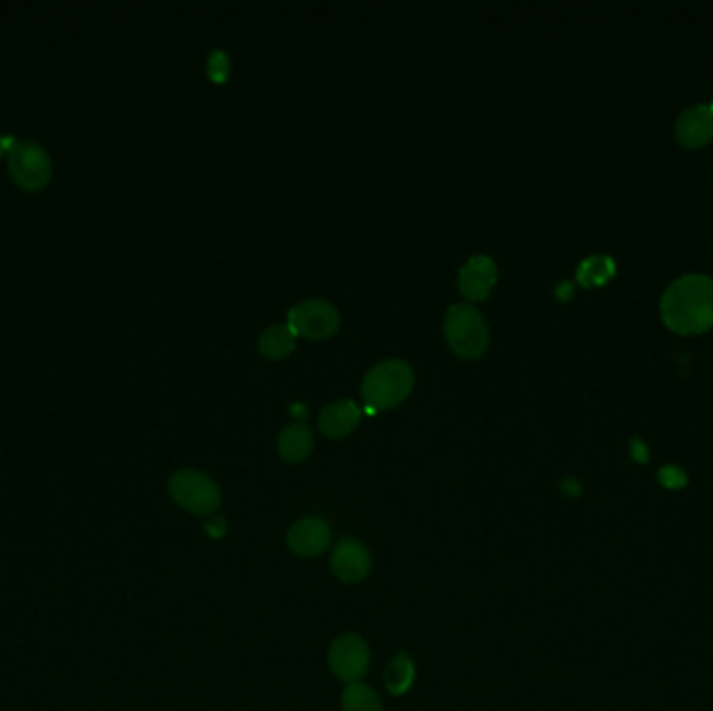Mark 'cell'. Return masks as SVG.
Masks as SVG:
<instances>
[{
    "label": "cell",
    "mask_w": 713,
    "mask_h": 711,
    "mask_svg": "<svg viewBox=\"0 0 713 711\" xmlns=\"http://www.w3.org/2000/svg\"><path fill=\"white\" fill-rule=\"evenodd\" d=\"M361 422V409L351 399L336 400L319 413V430L328 439H344Z\"/></svg>",
    "instance_id": "7c38bea8"
},
{
    "label": "cell",
    "mask_w": 713,
    "mask_h": 711,
    "mask_svg": "<svg viewBox=\"0 0 713 711\" xmlns=\"http://www.w3.org/2000/svg\"><path fill=\"white\" fill-rule=\"evenodd\" d=\"M170 494L182 510L195 515H211L222 503V490L201 471L182 469L170 480Z\"/></svg>",
    "instance_id": "277c9868"
},
{
    "label": "cell",
    "mask_w": 713,
    "mask_h": 711,
    "mask_svg": "<svg viewBox=\"0 0 713 711\" xmlns=\"http://www.w3.org/2000/svg\"><path fill=\"white\" fill-rule=\"evenodd\" d=\"M662 317L676 334H703L713 326V278L689 273L662 296Z\"/></svg>",
    "instance_id": "6da1fadb"
},
{
    "label": "cell",
    "mask_w": 713,
    "mask_h": 711,
    "mask_svg": "<svg viewBox=\"0 0 713 711\" xmlns=\"http://www.w3.org/2000/svg\"><path fill=\"white\" fill-rule=\"evenodd\" d=\"M9 172L23 190H40L48 184L52 167L43 147L34 142H17L9 151Z\"/></svg>",
    "instance_id": "5b68a950"
},
{
    "label": "cell",
    "mask_w": 713,
    "mask_h": 711,
    "mask_svg": "<svg viewBox=\"0 0 713 711\" xmlns=\"http://www.w3.org/2000/svg\"><path fill=\"white\" fill-rule=\"evenodd\" d=\"M659 480L666 489H682L687 485V474L680 467L668 466L662 467Z\"/></svg>",
    "instance_id": "ac0fdd59"
},
{
    "label": "cell",
    "mask_w": 713,
    "mask_h": 711,
    "mask_svg": "<svg viewBox=\"0 0 713 711\" xmlns=\"http://www.w3.org/2000/svg\"><path fill=\"white\" fill-rule=\"evenodd\" d=\"M676 138L687 149H699L713 138L712 105H694L676 121Z\"/></svg>",
    "instance_id": "30bf717a"
},
{
    "label": "cell",
    "mask_w": 713,
    "mask_h": 711,
    "mask_svg": "<svg viewBox=\"0 0 713 711\" xmlns=\"http://www.w3.org/2000/svg\"><path fill=\"white\" fill-rule=\"evenodd\" d=\"M413 372L401 359H390L376 365L363 380V400L367 411H384L401 405L413 388Z\"/></svg>",
    "instance_id": "7a4b0ae2"
},
{
    "label": "cell",
    "mask_w": 713,
    "mask_h": 711,
    "mask_svg": "<svg viewBox=\"0 0 713 711\" xmlns=\"http://www.w3.org/2000/svg\"><path fill=\"white\" fill-rule=\"evenodd\" d=\"M207 533L213 534V536H222L225 533V522L223 520H218V522H211L207 526Z\"/></svg>",
    "instance_id": "ffe728a7"
},
{
    "label": "cell",
    "mask_w": 713,
    "mask_h": 711,
    "mask_svg": "<svg viewBox=\"0 0 713 711\" xmlns=\"http://www.w3.org/2000/svg\"><path fill=\"white\" fill-rule=\"evenodd\" d=\"M496 284V266L494 261L478 255L471 257L459 273V290L468 301H484Z\"/></svg>",
    "instance_id": "8fae6325"
},
{
    "label": "cell",
    "mask_w": 713,
    "mask_h": 711,
    "mask_svg": "<svg viewBox=\"0 0 713 711\" xmlns=\"http://www.w3.org/2000/svg\"><path fill=\"white\" fill-rule=\"evenodd\" d=\"M342 711H382V701L367 685L351 683L342 692Z\"/></svg>",
    "instance_id": "2e32d148"
},
{
    "label": "cell",
    "mask_w": 713,
    "mask_h": 711,
    "mask_svg": "<svg viewBox=\"0 0 713 711\" xmlns=\"http://www.w3.org/2000/svg\"><path fill=\"white\" fill-rule=\"evenodd\" d=\"M296 334L289 326H273L259 338V351L269 359H284L294 351Z\"/></svg>",
    "instance_id": "9a60e30c"
},
{
    "label": "cell",
    "mask_w": 713,
    "mask_h": 711,
    "mask_svg": "<svg viewBox=\"0 0 713 711\" xmlns=\"http://www.w3.org/2000/svg\"><path fill=\"white\" fill-rule=\"evenodd\" d=\"M287 543L294 556L309 559L322 556L330 547L332 531L322 517H303L290 528Z\"/></svg>",
    "instance_id": "ba28073f"
},
{
    "label": "cell",
    "mask_w": 713,
    "mask_h": 711,
    "mask_svg": "<svg viewBox=\"0 0 713 711\" xmlns=\"http://www.w3.org/2000/svg\"><path fill=\"white\" fill-rule=\"evenodd\" d=\"M278 451L290 464L305 462L313 451V434L309 426L301 422L287 426L278 439Z\"/></svg>",
    "instance_id": "4fadbf2b"
},
{
    "label": "cell",
    "mask_w": 713,
    "mask_h": 711,
    "mask_svg": "<svg viewBox=\"0 0 713 711\" xmlns=\"http://www.w3.org/2000/svg\"><path fill=\"white\" fill-rule=\"evenodd\" d=\"M2 153H7V138L0 136V156H2Z\"/></svg>",
    "instance_id": "44dd1931"
},
{
    "label": "cell",
    "mask_w": 713,
    "mask_h": 711,
    "mask_svg": "<svg viewBox=\"0 0 713 711\" xmlns=\"http://www.w3.org/2000/svg\"><path fill=\"white\" fill-rule=\"evenodd\" d=\"M330 566L336 579L342 582H359L372 570V553L355 538H342L332 551Z\"/></svg>",
    "instance_id": "9c48e42d"
},
{
    "label": "cell",
    "mask_w": 713,
    "mask_h": 711,
    "mask_svg": "<svg viewBox=\"0 0 713 711\" xmlns=\"http://www.w3.org/2000/svg\"><path fill=\"white\" fill-rule=\"evenodd\" d=\"M445 336L451 349L464 359L484 356L491 342L489 326L471 303L453 305L445 317Z\"/></svg>",
    "instance_id": "3957f363"
},
{
    "label": "cell",
    "mask_w": 713,
    "mask_h": 711,
    "mask_svg": "<svg viewBox=\"0 0 713 711\" xmlns=\"http://www.w3.org/2000/svg\"><path fill=\"white\" fill-rule=\"evenodd\" d=\"M616 267L607 257H591L578 269V280L584 287H599L613 276Z\"/></svg>",
    "instance_id": "e0dca14e"
},
{
    "label": "cell",
    "mask_w": 713,
    "mask_h": 711,
    "mask_svg": "<svg viewBox=\"0 0 713 711\" xmlns=\"http://www.w3.org/2000/svg\"><path fill=\"white\" fill-rule=\"evenodd\" d=\"M416 683V666L407 653H399L384 674V685L390 695H405Z\"/></svg>",
    "instance_id": "5bb4252c"
},
{
    "label": "cell",
    "mask_w": 713,
    "mask_h": 711,
    "mask_svg": "<svg viewBox=\"0 0 713 711\" xmlns=\"http://www.w3.org/2000/svg\"><path fill=\"white\" fill-rule=\"evenodd\" d=\"M712 109H713V103H712Z\"/></svg>",
    "instance_id": "7402d4cb"
},
{
    "label": "cell",
    "mask_w": 713,
    "mask_h": 711,
    "mask_svg": "<svg viewBox=\"0 0 713 711\" xmlns=\"http://www.w3.org/2000/svg\"><path fill=\"white\" fill-rule=\"evenodd\" d=\"M340 326L338 312L326 301H305L292 307L289 312V328L296 336H305L312 340L330 338Z\"/></svg>",
    "instance_id": "8992f818"
},
{
    "label": "cell",
    "mask_w": 713,
    "mask_h": 711,
    "mask_svg": "<svg viewBox=\"0 0 713 711\" xmlns=\"http://www.w3.org/2000/svg\"><path fill=\"white\" fill-rule=\"evenodd\" d=\"M632 455L641 464H645L646 459H648V451H646V446L641 441H632Z\"/></svg>",
    "instance_id": "d6986e66"
},
{
    "label": "cell",
    "mask_w": 713,
    "mask_h": 711,
    "mask_svg": "<svg viewBox=\"0 0 713 711\" xmlns=\"http://www.w3.org/2000/svg\"><path fill=\"white\" fill-rule=\"evenodd\" d=\"M370 660H372L370 646L359 634H353V632L338 637L328 653V662H330L336 678H340L349 685L359 683L367 674Z\"/></svg>",
    "instance_id": "52a82bcc"
}]
</instances>
